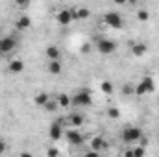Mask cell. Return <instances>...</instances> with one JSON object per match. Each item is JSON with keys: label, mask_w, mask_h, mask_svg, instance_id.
<instances>
[{"label": "cell", "mask_w": 159, "mask_h": 157, "mask_svg": "<svg viewBox=\"0 0 159 157\" xmlns=\"http://www.w3.org/2000/svg\"><path fill=\"white\" fill-rule=\"evenodd\" d=\"M120 137H122V141H124V142L133 144V142H139L144 135H143V129H141V128H137V126H128V128H124V129H122Z\"/></svg>", "instance_id": "6da1fadb"}, {"label": "cell", "mask_w": 159, "mask_h": 157, "mask_svg": "<svg viewBox=\"0 0 159 157\" xmlns=\"http://www.w3.org/2000/svg\"><path fill=\"white\" fill-rule=\"evenodd\" d=\"M117 50V43L107 37H96V52L102 56H111Z\"/></svg>", "instance_id": "7a4b0ae2"}, {"label": "cell", "mask_w": 159, "mask_h": 157, "mask_svg": "<svg viewBox=\"0 0 159 157\" xmlns=\"http://www.w3.org/2000/svg\"><path fill=\"white\" fill-rule=\"evenodd\" d=\"M72 98V105H76V107H89L91 104H93V98H91V92L87 91V89H81L78 91L74 96H70Z\"/></svg>", "instance_id": "3957f363"}, {"label": "cell", "mask_w": 159, "mask_h": 157, "mask_svg": "<svg viewBox=\"0 0 159 157\" xmlns=\"http://www.w3.org/2000/svg\"><path fill=\"white\" fill-rule=\"evenodd\" d=\"M65 124H67V122H63V120H56V122L50 124V128H48V137H50V141H59V139L65 135Z\"/></svg>", "instance_id": "277c9868"}, {"label": "cell", "mask_w": 159, "mask_h": 157, "mask_svg": "<svg viewBox=\"0 0 159 157\" xmlns=\"http://www.w3.org/2000/svg\"><path fill=\"white\" fill-rule=\"evenodd\" d=\"M104 22H106L109 28H113V30H120V28L124 26V19L120 17V13H117V11H109V13H106Z\"/></svg>", "instance_id": "5b68a950"}, {"label": "cell", "mask_w": 159, "mask_h": 157, "mask_svg": "<svg viewBox=\"0 0 159 157\" xmlns=\"http://www.w3.org/2000/svg\"><path fill=\"white\" fill-rule=\"evenodd\" d=\"M65 139H67V142L69 144H72V146H81L83 144V135L80 133L76 128H72V129H67L65 131Z\"/></svg>", "instance_id": "8992f818"}, {"label": "cell", "mask_w": 159, "mask_h": 157, "mask_svg": "<svg viewBox=\"0 0 159 157\" xmlns=\"http://www.w3.org/2000/svg\"><path fill=\"white\" fill-rule=\"evenodd\" d=\"M17 48V39L15 37H0V56H6Z\"/></svg>", "instance_id": "52a82bcc"}, {"label": "cell", "mask_w": 159, "mask_h": 157, "mask_svg": "<svg viewBox=\"0 0 159 157\" xmlns=\"http://www.w3.org/2000/svg\"><path fill=\"white\" fill-rule=\"evenodd\" d=\"M56 20H57V24H61V26H69V24L74 20V17H72V9H70V7L59 9V13L56 15Z\"/></svg>", "instance_id": "ba28073f"}, {"label": "cell", "mask_w": 159, "mask_h": 157, "mask_svg": "<svg viewBox=\"0 0 159 157\" xmlns=\"http://www.w3.org/2000/svg\"><path fill=\"white\" fill-rule=\"evenodd\" d=\"M70 9H72L74 20H85V19L91 17V11H89L87 7H70Z\"/></svg>", "instance_id": "9c48e42d"}, {"label": "cell", "mask_w": 159, "mask_h": 157, "mask_svg": "<svg viewBox=\"0 0 159 157\" xmlns=\"http://www.w3.org/2000/svg\"><path fill=\"white\" fill-rule=\"evenodd\" d=\"M7 70H9L11 74H20V72L24 70V61H22V59H13V61H9Z\"/></svg>", "instance_id": "30bf717a"}, {"label": "cell", "mask_w": 159, "mask_h": 157, "mask_svg": "<svg viewBox=\"0 0 159 157\" xmlns=\"http://www.w3.org/2000/svg\"><path fill=\"white\" fill-rule=\"evenodd\" d=\"M146 52H148V46H146L144 43H135V44L131 46V54H133L135 57H143Z\"/></svg>", "instance_id": "8fae6325"}, {"label": "cell", "mask_w": 159, "mask_h": 157, "mask_svg": "<svg viewBox=\"0 0 159 157\" xmlns=\"http://www.w3.org/2000/svg\"><path fill=\"white\" fill-rule=\"evenodd\" d=\"M15 26H17L19 30H28V28L32 26V19H30L28 15H22V17H19V19L15 20Z\"/></svg>", "instance_id": "7c38bea8"}, {"label": "cell", "mask_w": 159, "mask_h": 157, "mask_svg": "<svg viewBox=\"0 0 159 157\" xmlns=\"http://www.w3.org/2000/svg\"><path fill=\"white\" fill-rule=\"evenodd\" d=\"M61 61L59 59H50L48 61V72L50 74H54V76H57V74H61Z\"/></svg>", "instance_id": "4fadbf2b"}, {"label": "cell", "mask_w": 159, "mask_h": 157, "mask_svg": "<svg viewBox=\"0 0 159 157\" xmlns=\"http://www.w3.org/2000/svg\"><path fill=\"white\" fill-rule=\"evenodd\" d=\"M83 122H85V118H83L81 113H72V115L69 117V124H70L72 128H81Z\"/></svg>", "instance_id": "5bb4252c"}, {"label": "cell", "mask_w": 159, "mask_h": 157, "mask_svg": "<svg viewBox=\"0 0 159 157\" xmlns=\"http://www.w3.org/2000/svg\"><path fill=\"white\" fill-rule=\"evenodd\" d=\"M91 148H93L94 154H98V152H102V150L106 148V141H104L102 137H94V139L91 141Z\"/></svg>", "instance_id": "9a60e30c"}, {"label": "cell", "mask_w": 159, "mask_h": 157, "mask_svg": "<svg viewBox=\"0 0 159 157\" xmlns=\"http://www.w3.org/2000/svg\"><path fill=\"white\" fill-rule=\"evenodd\" d=\"M46 57H48V61H50V59H59V57H61L59 48H57V46H54V44L46 46Z\"/></svg>", "instance_id": "2e32d148"}, {"label": "cell", "mask_w": 159, "mask_h": 157, "mask_svg": "<svg viewBox=\"0 0 159 157\" xmlns=\"http://www.w3.org/2000/svg\"><path fill=\"white\" fill-rule=\"evenodd\" d=\"M141 81H143V85H144V89H146V92H148V94L156 91V81H154L152 76H144Z\"/></svg>", "instance_id": "e0dca14e"}, {"label": "cell", "mask_w": 159, "mask_h": 157, "mask_svg": "<svg viewBox=\"0 0 159 157\" xmlns=\"http://www.w3.org/2000/svg\"><path fill=\"white\" fill-rule=\"evenodd\" d=\"M57 102H59V107H69V105L72 104V98H70L69 94H65V92H61V94L57 96Z\"/></svg>", "instance_id": "ac0fdd59"}, {"label": "cell", "mask_w": 159, "mask_h": 157, "mask_svg": "<svg viewBox=\"0 0 159 157\" xmlns=\"http://www.w3.org/2000/svg\"><path fill=\"white\" fill-rule=\"evenodd\" d=\"M48 100H50V96H48L46 92H37V94H35V98H34L35 105H41V107H43V105H44Z\"/></svg>", "instance_id": "d6986e66"}, {"label": "cell", "mask_w": 159, "mask_h": 157, "mask_svg": "<svg viewBox=\"0 0 159 157\" xmlns=\"http://www.w3.org/2000/svg\"><path fill=\"white\" fill-rule=\"evenodd\" d=\"M43 107H44L46 111L54 113V111H57V107H59V102H57V98H56V100H52V98H50V100H48V102H46Z\"/></svg>", "instance_id": "ffe728a7"}, {"label": "cell", "mask_w": 159, "mask_h": 157, "mask_svg": "<svg viewBox=\"0 0 159 157\" xmlns=\"http://www.w3.org/2000/svg\"><path fill=\"white\" fill-rule=\"evenodd\" d=\"M100 89H102V92H104V94H113V83H111V81H107V79L100 83Z\"/></svg>", "instance_id": "44dd1931"}, {"label": "cell", "mask_w": 159, "mask_h": 157, "mask_svg": "<svg viewBox=\"0 0 159 157\" xmlns=\"http://www.w3.org/2000/svg\"><path fill=\"white\" fill-rule=\"evenodd\" d=\"M133 92H135L137 96H144V94H148V92H146V89H144V85H143V81H139V83L133 87Z\"/></svg>", "instance_id": "7402d4cb"}, {"label": "cell", "mask_w": 159, "mask_h": 157, "mask_svg": "<svg viewBox=\"0 0 159 157\" xmlns=\"http://www.w3.org/2000/svg\"><path fill=\"white\" fill-rule=\"evenodd\" d=\"M150 19V13L146 11V9H139L137 11V20H141V22H146Z\"/></svg>", "instance_id": "603a6c76"}, {"label": "cell", "mask_w": 159, "mask_h": 157, "mask_svg": "<svg viewBox=\"0 0 159 157\" xmlns=\"http://www.w3.org/2000/svg\"><path fill=\"white\" fill-rule=\"evenodd\" d=\"M107 117L113 118V120L120 118V111H119V107H109V109H107Z\"/></svg>", "instance_id": "cb8c5ba5"}, {"label": "cell", "mask_w": 159, "mask_h": 157, "mask_svg": "<svg viewBox=\"0 0 159 157\" xmlns=\"http://www.w3.org/2000/svg\"><path fill=\"white\" fill-rule=\"evenodd\" d=\"M131 152H133V155H135V157L144 155V148H143V146H137V148H135V150H131Z\"/></svg>", "instance_id": "d4e9b609"}, {"label": "cell", "mask_w": 159, "mask_h": 157, "mask_svg": "<svg viewBox=\"0 0 159 157\" xmlns=\"http://www.w3.org/2000/svg\"><path fill=\"white\" fill-rule=\"evenodd\" d=\"M122 92H124V94H131V92H133V87H131L129 83H126V85L122 87Z\"/></svg>", "instance_id": "484cf974"}, {"label": "cell", "mask_w": 159, "mask_h": 157, "mask_svg": "<svg viewBox=\"0 0 159 157\" xmlns=\"http://www.w3.org/2000/svg\"><path fill=\"white\" fill-rule=\"evenodd\" d=\"M80 52H81V54H89V52H91V44H89V43H85V44L80 48Z\"/></svg>", "instance_id": "4316f807"}, {"label": "cell", "mask_w": 159, "mask_h": 157, "mask_svg": "<svg viewBox=\"0 0 159 157\" xmlns=\"http://www.w3.org/2000/svg\"><path fill=\"white\" fill-rule=\"evenodd\" d=\"M48 155H52V157H56V155H59V150L57 148H48V152H46Z\"/></svg>", "instance_id": "83f0119b"}, {"label": "cell", "mask_w": 159, "mask_h": 157, "mask_svg": "<svg viewBox=\"0 0 159 157\" xmlns=\"http://www.w3.org/2000/svg\"><path fill=\"white\" fill-rule=\"evenodd\" d=\"M28 2H30V0H15V4H17L19 7H26V6H28Z\"/></svg>", "instance_id": "f1b7e54d"}, {"label": "cell", "mask_w": 159, "mask_h": 157, "mask_svg": "<svg viewBox=\"0 0 159 157\" xmlns=\"http://www.w3.org/2000/svg\"><path fill=\"white\" fill-rule=\"evenodd\" d=\"M6 150H7V144H6V141L0 139V154H6Z\"/></svg>", "instance_id": "f546056e"}, {"label": "cell", "mask_w": 159, "mask_h": 157, "mask_svg": "<svg viewBox=\"0 0 159 157\" xmlns=\"http://www.w3.org/2000/svg\"><path fill=\"white\" fill-rule=\"evenodd\" d=\"M117 6H124V4H128V0H113Z\"/></svg>", "instance_id": "4dcf8cb0"}, {"label": "cell", "mask_w": 159, "mask_h": 157, "mask_svg": "<svg viewBox=\"0 0 159 157\" xmlns=\"http://www.w3.org/2000/svg\"><path fill=\"white\" fill-rule=\"evenodd\" d=\"M137 2H139V0H128V4H133V6H135Z\"/></svg>", "instance_id": "1f68e13d"}, {"label": "cell", "mask_w": 159, "mask_h": 157, "mask_svg": "<svg viewBox=\"0 0 159 157\" xmlns=\"http://www.w3.org/2000/svg\"><path fill=\"white\" fill-rule=\"evenodd\" d=\"M157 102H159V98H157Z\"/></svg>", "instance_id": "d6a6232c"}, {"label": "cell", "mask_w": 159, "mask_h": 157, "mask_svg": "<svg viewBox=\"0 0 159 157\" xmlns=\"http://www.w3.org/2000/svg\"><path fill=\"white\" fill-rule=\"evenodd\" d=\"M157 142H159V139H157Z\"/></svg>", "instance_id": "836d02e7"}]
</instances>
